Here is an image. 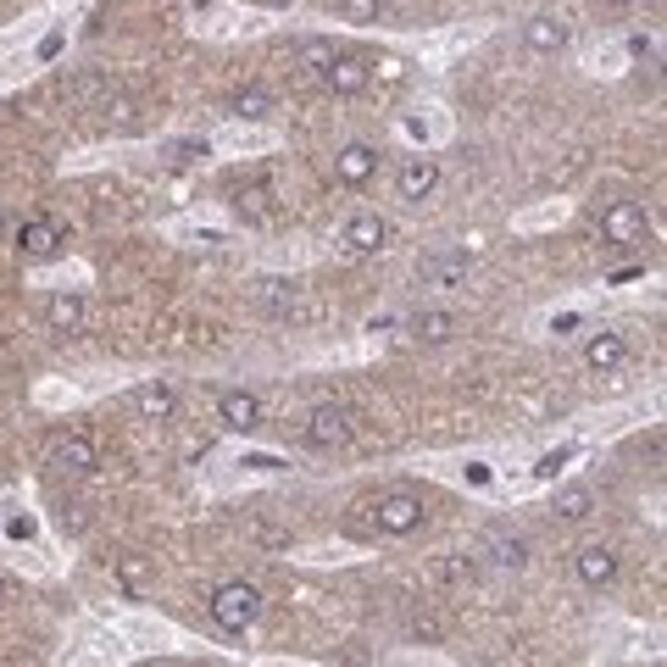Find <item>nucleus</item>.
Returning <instances> with one entry per match:
<instances>
[{
  "instance_id": "nucleus-27",
  "label": "nucleus",
  "mask_w": 667,
  "mask_h": 667,
  "mask_svg": "<svg viewBox=\"0 0 667 667\" xmlns=\"http://www.w3.org/2000/svg\"><path fill=\"white\" fill-rule=\"evenodd\" d=\"M334 7H340L345 23H373L378 17V0H334Z\"/></svg>"
},
{
  "instance_id": "nucleus-4",
  "label": "nucleus",
  "mask_w": 667,
  "mask_h": 667,
  "mask_svg": "<svg viewBox=\"0 0 667 667\" xmlns=\"http://www.w3.org/2000/svg\"><path fill=\"white\" fill-rule=\"evenodd\" d=\"M301 435H306L312 451H340V445L356 440V412H351V406H312V417H306Z\"/></svg>"
},
{
  "instance_id": "nucleus-26",
  "label": "nucleus",
  "mask_w": 667,
  "mask_h": 667,
  "mask_svg": "<svg viewBox=\"0 0 667 667\" xmlns=\"http://www.w3.org/2000/svg\"><path fill=\"white\" fill-rule=\"evenodd\" d=\"M201 156H206V139H178V146L167 151L173 167H189V162H201Z\"/></svg>"
},
{
  "instance_id": "nucleus-33",
  "label": "nucleus",
  "mask_w": 667,
  "mask_h": 667,
  "mask_svg": "<svg viewBox=\"0 0 667 667\" xmlns=\"http://www.w3.org/2000/svg\"><path fill=\"white\" fill-rule=\"evenodd\" d=\"M0 606H7V579H0Z\"/></svg>"
},
{
  "instance_id": "nucleus-22",
  "label": "nucleus",
  "mask_w": 667,
  "mask_h": 667,
  "mask_svg": "<svg viewBox=\"0 0 667 667\" xmlns=\"http://www.w3.org/2000/svg\"><path fill=\"white\" fill-rule=\"evenodd\" d=\"M551 512H556L562 523H584V517L595 512V495H590L584 484H567V490L556 495V506H551Z\"/></svg>"
},
{
  "instance_id": "nucleus-2",
  "label": "nucleus",
  "mask_w": 667,
  "mask_h": 667,
  "mask_svg": "<svg viewBox=\"0 0 667 667\" xmlns=\"http://www.w3.org/2000/svg\"><path fill=\"white\" fill-rule=\"evenodd\" d=\"M206 606H212V624H217V629H228V634H246V629H256V624H262V612H267L262 590H256V584H246V579L217 584V595H212Z\"/></svg>"
},
{
  "instance_id": "nucleus-30",
  "label": "nucleus",
  "mask_w": 667,
  "mask_h": 667,
  "mask_svg": "<svg viewBox=\"0 0 667 667\" xmlns=\"http://www.w3.org/2000/svg\"><path fill=\"white\" fill-rule=\"evenodd\" d=\"M7 534L12 540H34V517H7Z\"/></svg>"
},
{
  "instance_id": "nucleus-12",
  "label": "nucleus",
  "mask_w": 667,
  "mask_h": 667,
  "mask_svg": "<svg viewBox=\"0 0 667 667\" xmlns=\"http://www.w3.org/2000/svg\"><path fill=\"white\" fill-rule=\"evenodd\" d=\"M367 78H373V62H367V56H334L317 84H323L328 95H362Z\"/></svg>"
},
{
  "instance_id": "nucleus-7",
  "label": "nucleus",
  "mask_w": 667,
  "mask_h": 667,
  "mask_svg": "<svg viewBox=\"0 0 667 667\" xmlns=\"http://www.w3.org/2000/svg\"><path fill=\"white\" fill-rule=\"evenodd\" d=\"M601 234H606L612 246H645L651 223H645V212H640L634 201H612V206L601 212Z\"/></svg>"
},
{
  "instance_id": "nucleus-16",
  "label": "nucleus",
  "mask_w": 667,
  "mask_h": 667,
  "mask_svg": "<svg viewBox=\"0 0 667 667\" xmlns=\"http://www.w3.org/2000/svg\"><path fill=\"white\" fill-rule=\"evenodd\" d=\"M484 562L495 567V574H523V567H529V540L523 534H490L484 540Z\"/></svg>"
},
{
  "instance_id": "nucleus-35",
  "label": "nucleus",
  "mask_w": 667,
  "mask_h": 667,
  "mask_svg": "<svg viewBox=\"0 0 667 667\" xmlns=\"http://www.w3.org/2000/svg\"><path fill=\"white\" fill-rule=\"evenodd\" d=\"M0 228H7V212H0Z\"/></svg>"
},
{
  "instance_id": "nucleus-25",
  "label": "nucleus",
  "mask_w": 667,
  "mask_h": 667,
  "mask_svg": "<svg viewBox=\"0 0 667 667\" xmlns=\"http://www.w3.org/2000/svg\"><path fill=\"white\" fill-rule=\"evenodd\" d=\"M117 579H123V584H128V590L139 595V590H146V584H151V567H146V562H139V556H123V562H117Z\"/></svg>"
},
{
  "instance_id": "nucleus-13",
  "label": "nucleus",
  "mask_w": 667,
  "mask_h": 667,
  "mask_svg": "<svg viewBox=\"0 0 667 667\" xmlns=\"http://www.w3.org/2000/svg\"><path fill=\"white\" fill-rule=\"evenodd\" d=\"M17 251H23L28 262H51V256L62 251V228H56L51 217H28V223L17 228Z\"/></svg>"
},
{
  "instance_id": "nucleus-28",
  "label": "nucleus",
  "mask_w": 667,
  "mask_h": 667,
  "mask_svg": "<svg viewBox=\"0 0 667 667\" xmlns=\"http://www.w3.org/2000/svg\"><path fill=\"white\" fill-rule=\"evenodd\" d=\"M440 574H445L451 584H462V579L479 574V562H473V556H451V562H440Z\"/></svg>"
},
{
  "instance_id": "nucleus-21",
  "label": "nucleus",
  "mask_w": 667,
  "mask_h": 667,
  "mask_svg": "<svg viewBox=\"0 0 667 667\" xmlns=\"http://www.w3.org/2000/svg\"><path fill=\"white\" fill-rule=\"evenodd\" d=\"M334 56H340V51H334L328 39H306L301 51H295V73H301V78H323Z\"/></svg>"
},
{
  "instance_id": "nucleus-6",
  "label": "nucleus",
  "mask_w": 667,
  "mask_h": 667,
  "mask_svg": "<svg viewBox=\"0 0 667 667\" xmlns=\"http://www.w3.org/2000/svg\"><path fill=\"white\" fill-rule=\"evenodd\" d=\"M467 273H473L467 251H435V256L417 262V284H423V290H456V284H467Z\"/></svg>"
},
{
  "instance_id": "nucleus-3",
  "label": "nucleus",
  "mask_w": 667,
  "mask_h": 667,
  "mask_svg": "<svg viewBox=\"0 0 667 667\" xmlns=\"http://www.w3.org/2000/svg\"><path fill=\"white\" fill-rule=\"evenodd\" d=\"M256 301H262V312L278 317V323H312V317L323 312L317 295L301 290L295 278H262V284H256Z\"/></svg>"
},
{
  "instance_id": "nucleus-14",
  "label": "nucleus",
  "mask_w": 667,
  "mask_h": 667,
  "mask_svg": "<svg viewBox=\"0 0 667 667\" xmlns=\"http://www.w3.org/2000/svg\"><path fill=\"white\" fill-rule=\"evenodd\" d=\"M128 412H134V417H146V423H173V412H178V390H173V385H139V390L128 395Z\"/></svg>"
},
{
  "instance_id": "nucleus-23",
  "label": "nucleus",
  "mask_w": 667,
  "mask_h": 667,
  "mask_svg": "<svg viewBox=\"0 0 667 667\" xmlns=\"http://www.w3.org/2000/svg\"><path fill=\"white\" fill-rule=\"evenodd\" d=\"M267 112H273L267 89H240V95H234V117H246V123H262Z\"/></svg>"
},
{
  "instance_id": "nucleus-24",
  "label": "nucleus",
  "mask_w": 667,
  "mask_h": 667,
  "mask_svg": "<svg viewBox=\"0 0 667 667\" xmlns=\"http://www.w3.org/2000/svg\"><path fill=\"white\" fill-rule=\"evenodd\" d=\"M240 217H273V189H240Z\"/></svg>"
},
{
  "instance_id": "nucleus-18",
  "label": "nucleus",
  "mask_w": 667,
  "mask_h": 667,
  "mask_svg": "<svg viewBox=\"0 0 667 667\" xmlns=\"http://www.w3.org/2000/svg\"><path fill=\"white\" fill-rule=\"evenodd\" d=\"M584 362H590L595 373H617V367L629 362V340H624V334H590Z\"/></svg>"
},
{
  "instance_id": "nucleus-15",
  "label": "nucleus",
  "mask_w": 667,
  "mask_h": 667,
  "mask_svg": "<svg viewBox=\"0 0 667 667\" xmlns=\"http://www.w3.org/2000/svg\"><path fill=\"white\" fill-rule=\"evenodd\" d=\"M51 462H56L62 473H95V467H101V445H95L89 435H62V440L51 445Z\"/></svg>"
},
{
  "instance_id": "nucleus-17",
  "label": "nucleus",
  "mask_w": 667,
  "mask_h": 667,
  "mask_svg": "<svg viewBox=\"0 0 667 667\" xmlns=\"http://www.w3.org/2000/svg\"><path fill=\"white\" fill-rule=\"evenodd\" d=\"M373 173H378V151H373V146H362V139H356V146H345L340 156H334V178L351 184V189H362Z\"/></svg>"
},
{
  "instance_id": "nucleus-10",
  "label": "nucleus",
  "mask_w": 667,
  "mask_h": 667,
  "mask_svg": "<svg viewBox=\"0 0 667 667\" xmlns=\"http://www.w3.org/2000/svg\"><path fill=\"white\" fill-rule=\"evenodd\" d=\"M217 423L234 428V435H251V428H262V401L251 390H223L217 395Z\"/></svg>"
},
{
  "instance_id": "nucleus-5",
  "label": "nucleus",
  "mask_w": 667,
  "mask_h": 667,
  "mask_svg": "<svg viewBox=\"0 0 667 667\" xmlns=\"http://www.w3.org/2000/svg\"><path fill=\"white\" fill-rule=\"evenodd\" d=\"M385 240H390V223L378 217V212H356V217L340 228V251H345L351 262L378 256V251H385Z\"/></svg>"
},
{
  "instance_id": "nucleus-8",
  "label": "nucleus",
  "mask_w": 667,
  "mask_h": 667,
  "mask_svg": "<svg viewBox=\"0 0 667 667\" xmlns=\"http://www.w3.org/2000/svg\"><path fill=\"white\" fill-rule=\"evenodd\" d=\"M440 189V162L435 156H412V162H401V173H395V196L401 201H428Z\"/></svg>"
},
{
  "instance_id": "nucleus-20",
  "label": "nucleus",
  "mask_w": 667,
  "mask_h": 667,
  "mask_svg": "<svg viewBox=\"0 0 667 667\" xmlns=\"http://www.w3.org/2000/svg\"><path fill=\"white\" fill-rule=\"evenodd\" d=\"M406 328H412L417 345H445L451 334H456V317H451V312H417Z\"/></svg>"
},
{
  "instance_id": "nucleus-11",
  "label": "nucleus",
  "mask_w": 667,
  "mask_h": 667,
  "mask_svg": "<svg viewBox=\"0 0 667 667\" xmlns=\"http://www.w3.org/2000/svg\"><path fill=\"white\" fill-rule=\"evenodd\" d=\"M567 39H574V28H567L562 17H551V12H540V17L523 23V45H529L534 56H556V51H567Z\"/></svg>"
},
{
  "instance_id": "nucleus-31",
  "label": "nucleus",
  "mask_w": 667,
  "mask_h": 667,
  "mask_svg": "<svg viewBox=\"0 0 667 667\" xmlns=\"http://www.w3.org/2000/svg\"><path fill=\"white\" fill-rule=\"evenodd\" d=\"M467 484H490V467L484 462H467Z\"/></svg>"
},
{
  "instance_id": "nucleus-34",
  "label": "nucleus",
  "mask_w": 667,
  "mask_h": 667,
  "mask_svg": "<svg viewBox=\"0 0 667 667\" xmlns=\"http://www.w3.org/2000/svg\"><path fill=\"white\" fill-rule=\"evenodd\" d=\"M606 7H629V0H606Z\"/></svg>"
},
{
  "instance_id": "nucleus-32",
  "label": "nucleus",
  "mask_w": 667,
  "mask_h": 667,
  "mask_svg": "<svg viewBox=\"0 0 667 667\" xmlns=\"http://www.w3.org/2000/svg\"><path fill=\"white\" fill-rule=\"evenodd\" d=\"M256 7H295V0H256Z\"/></svg>"
},
{
  "instance_id": "nucleus-29",
  "label": "nucleus",
  "mask_w": 667,
  "mask_h": 667,
  "mask_svg": "<svg viewBox=\"0 0 667 667\" xmlns=\"http://www.w3.org/2000/svg\"><path fill=\"white\" fill-rule=\"evenodd\" d=\"M567 462H574V451L562 445V451H545V456L534 462V473H540V479H556V467H567Z\"/></svg>"
},
{
  "instance_id": "nucleus-19",
  "label": "nucleus",
  "mask_w": 667,
  "mask_h": 667,
  "mask_svg": "<svg viewBox=\"0 0 667 667\" xmlns=\"http://www.w3.org/2000/svg\"><path fill=\"white\" fill-rule=\"evenodd\" d=\"M45 323H51V334H78L84 328V295L78 290H56L51 306H45Z\"/></svg>"
},
{
  "instance_id": "nucleus-1",
  "label": "nucleus",
  "mask_w": 667,
  "mask_h": 667,
  "mask_svg": "<svg viewBox=\"0 0 667 667\" xmlns=\"http://www.w3.org/2000/svg\"><path fill=\"white\" fill-rule=\"evenodd\" d=\"M423 529V495L412 490H385L351 512V534H385V540H401V534H417Z\"/></svg>"
},
{
  "instance_id": "nucleus-9",
  "label": "nucleus",
  "mask_w": 667,
  "mask_h": 667,
  "mask_svg": "<svg viewBox=\"0 0 667 667\" xmlns=\"http://www.w3.org/2000/svg\"><path fill=\"white\" fill-rule=\"evenodd\" d=\"M574 567H579V579H584L590 590H606V584L617 579V567H624V562H617V551H612V545L590 540V545H579V551H574Z\"/></svg>"
}]
</instances>
